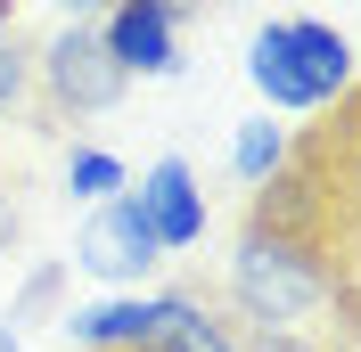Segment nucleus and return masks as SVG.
<instances>
[{"instance_id": "nucleus-5", "label": "nucleus", "mask_w": 361, "mask_h": 352, "mask_svg": "<svg viewBox=\"0 0 361 352\" xmlns=\"http://www.w3.org/2000/svg\"><path fill=\"white\" fill-rule=\"evenodd\" d=\"M180 8L173 0H107L99 17V42L123 66V82H157V74H180Z\"/></svg>"}, {"instance_id": "nucleus-11", "label": "nucleus", "mask_w": 361, "mask_h": 352, "mask_svg": "<svg viewBox=\"0 0 361 352\" xmlns=\"http://www.w3.org/2000/svg\"><path fill=\"white\" fill-rule=\"evenodd\" d=\"M25 82H33V66H25V49H17V0H0V115L25 99Z\"/></svg>"}, {"instance_id": "nucleus-1", "label": "nucleus", "mask_w": 361, "mask_h": 352, "mask_svg": "<svg viewBox=\"0 0 361 352\" xmlns=\"http://www.w3.org/2000/svg\"><path fill=\"white\" fill-rule=\"evenodd\" d=\"M222 311L238 320V336H288V344H337V320L345 303V279L329 263V246L312 230H288V221L255 213L238 254H230V279H222Z\"/></svg>"}, {"instance_id": "nucleus-6", "label": "nucleus", "mask_w": 361, "mask_h": 352, "mask_svg": "<svg viewBox=\"0 0 361 352\" xmlns=\"http://www.w3.org/2000/svg\"><path fill=\"white\" fill-rule=\"evenodd\" d=\"M132 205H140V221L157 230V246L164 254H189V246L205 238V189H197V164L189 156H157L148 172L132 180Z\"/></svg>"}, {"instance_id": "nucleus-9", "label": "nucleus", "mask_w": 361, "mask_h": 352, "mask_svg": "<svg viewBox=\"0 0 361 352\" xmlns=\"http://www.w3.org/2000/svg\"><path fill=\"white\" fill-rule=\"evenodd\" d=\"M288 156H295V139H288V123H271V115H255V123L230 132V172L247 180V189L279 180V172H288Z\"/></svg>"}, {"instance_id": "nucleus-13", "label": "nucleus", "mask_w": 361, "mask_h": 352, "mask_svg": "<svg viewBox=\"0 0 361 352\" xmlns=\"http://www.w3.org/2000/svg\"><path fill=\"white\" fill-rule=\"evenodd\" d=\"M0 246H8V213H0Z\"/></svg>"}, {"instance_id": "nucleus-4", "label": "nucleus", "mask_w": 361, "mask_h": 352, "mask_svg": "<svg viewBox=\"0 0 361 352\" xmlns=\"http://www.w3.org/2000/svg\"><path fill=\"white\" fill-rule=\"evenodd\" d=\"M74 263H82L90 279L123 287V295H132V287H140V279H148V270L164 263V246H157V230L140 221L132 189H123V197H107V205H90L82 238H74Z\"/></svg>"}, {"instance_id": "nucleus-2", "label": "nucleus", "mask_w": 361, "mask_h": 352, "mask_svg": "<svg viewBox=\"0 0 361 352\" xmlns=\"http://www.w3.org/2000/svg\"><path fill=\"white\" fill-rule=\"evenodd\" d=\"M247 82L263 90L279 115H320V107H337L345 90L361 82V66H353V42H345L337 25L271 17L247 42Z\"/></svg>"}, {"instance_id": "nucleus-7", "label": "nucleus", "mask_w": 361, "mask_h": 352, "mask_svg": "<svg viewBox=\"0 0 361 352\" xmlns=\"http://www.w3.org/2000/svg\"><path fill=\"white\" fill-rule=\"evenodd\" d=\"M140 352H238L222 303H205L197 287H157V320H148V344Z\"/></svg>"}, {"instance_id": "nucleus-10", "label": "nucleus", "mask_w": 361, "mask_h": 352, "mask_svg": "<svg viewBox=\"0 0 361 352\" xmlns=\"http://www.w3.org/2000/svg\"><path fill=\"white\" fill-rule=\"evenodd\" d=\"M66 189H74L82 205H107V197L132 189V172H123V156H115V148H74V156H66Z\"/></svg>"}, {"instance_id": "nucleus-8", "label": "nucleus", "mask_w": 361, "mask_h": 352, "mask_svg": "<svg viewBox=\"0 0 361 352\" xmlns=\"http://www.w3.org/2000/svg\"><path fill=\"white\" fill-rule=\"evenodd\" d=\"M148 320H157V295H107V303H74L66 311V344L74 352H140L148 344Z\"/></svg>"}, {"instance_id": "nucleus-12", "label": "nucleus", "mask_w": 361, "mask_h": 352, "mask_svg": "<svg viewBox=\"0 0 361 352\" xmlns=\"http://www.w3.org/2000/svg\"><path fill=\"white\" fill-rule=\"evenodd\" d=\"M0 352H17V320H0Z\"/></svg>"}, {"instance_id": "nucleus-3", "label": "nucleus", "mask_w": 361, "mask_h": 352, "mask_svg": "<svg viewBox=\"0 0 361 352\" xmlns=\"http://www.w3.org/2000/svg\"><path fill=\"white\" fill-rule=\"evenodd\" d=\"M33 82H42V99H49V115H66V123H82V115H107L115 99H123V66L107 58V42H99V25L90 17H66L58 33H49L33 58Z\"/></svg>"}]
</instances>
